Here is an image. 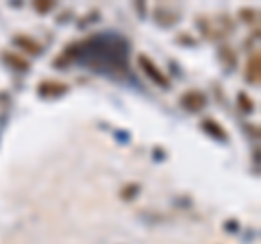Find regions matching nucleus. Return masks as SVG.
<instances>
[{
  "label": "nucleus",
  "mask_w": 261,
  "mask_h": 244,
  "mask_svg": "<svg viewBox=\"0 0 261 244\" xmlns=\"http://www.w3.org/2000/svg\"><path fill=\"white\" fill-rule=\"evenodd\" d=\"M7 61H9L11 66H15L18 70H29V61L20 59V57H15V55H7Z\"/></svg>",
  "instance_id": "0eeeda50"
},
{
  "label": "nucleus",
  "mask_w": 261,
  "mask_h": 244,
  "mask_svg": "<svg viewBox=\"0 0 261 244\" xmlns=\"http://www.w3.org/2000/svg\"><path fill=\"white\" fill-rule=\"evenodd\" d=\"M240 103H242V109L244 111H250V109H255V103H250L248 99H246V96H244V94H240Z\"/></svg>",
  "instance_id": "6e6552de"
},
{
  "label": "nucleus",
  "mask_w": 261,
  "mask_h": 244,
  "mask_svg": "<svg viewBox=\"0 0 261 244\" xmlns=\"http://www.w3.org/2000/svg\"><path fill=\"white\" fill-rule=\"evenodd\" d=\"M181 105L190 111H200L207 105V96L202 92H198V89H190V92H185L181 96Z\"/></svg>",
  "instance_id": "f03ea898"
},
{
  "label": "nucleus",
  "mask_w": 261,
  "mask_h": 244,
  "mask_svg": "<svg viewBox=\"0 0 261 244\" xmlns=\"http://www.w3.org/2000/svg\"><path fill=\"white\" fill-rule=\"evenodd\" d=\"M15 44H18L20 48H24V51H27L29 55H37L39 51H42V46H39L37 42H33L31 37L24 39V35H18V37H15Z\"/></svg>",
  "instance_id": "39448f33"
},
{
  "label": "nucleus",
  "mask_w": 261,
  "mask_h": 244,
  "mask_svg": "<svg viewBox=\"0 0 261 244\" xmlns=\"http://www.w3.org/2000/svg\"><path fill=\"white\" fill-rule=\"evenodd\" d=\"M202 129H205L207 133H211L214 137H220V140H226V131H224L222 127H218L214 120H205V122H202Z\"/></svg>",
  "instance_id": "423d86ee"
},
{
  "label": "nucleus",
  "mask_w": 261,
  "mask_h": 244,
  "mask_svg": "<svg viewBox=\"0 0 261 244\" xmlns=\"http://www.w3.org/2000/svg\"><path fill=\"white\" fill-rule=\"evenodd\" d=\"M248 81H252V83H259V53H252V57L248 59Z\"/></svg>",
  "instance_id": "20e7f679"
},
{
  "label": "nucleus",
  "mask_w": 261,
  "mask_h": 244,
  "mask_svg": "<svg viewBox=\"0 0 261 244\" xmlns=\"http://www.w3.org/2000/svg\"><path fill=\"white\" fill-rule=\"evenodd\" d=\"M65 89H68V85L61 83V81H42L39 83V94L42 96H59Z\"/></svg>",
  "instance_id": "7ed1b4c3"
},
{
  "label": "nucleus",
  "mask_w": 261,
  "mask_h": 244,
  "mask_svg": "<svg viewBox=\"0 0 261 244\" xmlns=\"http://www.w3.org/2000/svg\"><path fill=\"white\" fill-rule=\"evenodd\" d=\"M137 63H140V68L146 72V77H150L154 83H157L159 87H170V81H168V77L163 75V72L154 66L152 63V59H148L146 55H140V59H137Z\"/></svg>",
  "instance_id": "f257e3e1"
},
{
  "label": "nucleus",
  "mask_w": 261,
  "mask_h": 244,
  "mask_svg": "<svg viewBox=\"0 0 261 244\" xmlns=\"http://www.w3.org/2000/svg\"><path fill=\"white\" fill-rule=\"evenodd\" d=\"M37 7V11H48V9H53V3H46V5H35Z\"/></svg>",
  "instance_id": "1a4fd4ad"
}]
</instances>
